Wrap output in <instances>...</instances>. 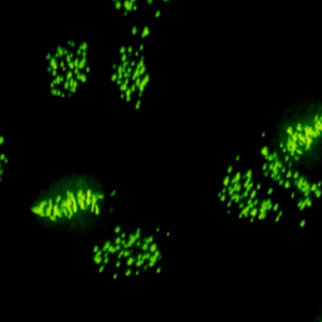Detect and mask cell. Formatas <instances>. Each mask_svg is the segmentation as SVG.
Returning <instances> with one entry per match:
<instances>
[{"label": "cell", "mask_w": 322, "mask_h": 322, "mask_svg": "<svg viewBox=\"0 0 322 322\" xmlns=\"http://www.w3.org/2000/svg\"><path fill=\"white\" fill-rule=\"evenodd\" d=\"M271 149L287 165L302 171L320 167V107L308 103L282 118L274 131Z\"/></svg>", "instance_id": "cell-1"}, {"label": "cell", "mask_w": 322, "mask_h": 322, "mask_svg": "<svg viewBox=\"0 0 322 322\" xmlns=\"http://www.w3.org/2000/svg\"><path fill=\"white\" fill-rule=\"evenodd\" d=\"M161 258L155 239L140 230L113 234L93 249V259L99 272L112 278L145 274L157 267Z\"/></svg>", "instance_id": "cell-2"}, {"label": "cell", "mask_w": 322, "mask_h": 322, "mask_svg": "<svg viewBox=\"0 0 322 322\" xmlns=\"http://www.w3.org/2000/svg\"><path fill=\"white\" fill-rule=\"evenodd\" d=\"M219 199L229 214L249 223L279 221L283 210L251 170L229 167L221 181Z\"/></svg>", "instance_id": "cell-3"}, {"label": "cell", "mask_w": 322, "mask_h": 322, "mask_svg": "<svg viewBox=\"0 0 322 322\" xmlns=\"http://www.w3.org/2000/svg\"><path fill=\"white\" fill-rule=\"evenodd\" d=\"M44 65L51 95L72 98L88 82L91 74L89 47L84 42L64 40L47 53Z\"/></svg>", "instance_id": "cell-4"}, {"label": "cell", "mask_w": 322, "mask_h": 322, "mask_svg": "<svg viewBox=\"0 0 322 322\" xmlns=\"http://www.w3.org/2000/svg\"><path fill=\"white\" fill-rule=\"evenodd\" d=\"M106 196L99 185L77 186L58 193L39 205V215L62 227L92 225L106 213Z\"/></svg>", "instance_id": "cell-5"}, {"label": "cell", "mask_w": 322, "mask_h": 322, "mask_svg": "<svg viewBox=\"0 0 322 322\" xmlns=\"http://www.w3.org/2000/svg\"><path fill=\"white\" fill-rule=\"evenodd\" d=\"M262 171L265 179L289 193L298 210H307L315 206L321 195V183L299 169L287 165L271 147L261 152Z\"/></svg>", "instance_id": "cell-6"}, {"label": "cell", "mask_w": 322, "mask_h": 322, "mask_svg": "<svg viewBox=\"0 0 322 322\" xmlns=\"http://www.w3.org/2000/svg\"><path fill=\"white\" fill-rule=\"evenodd\" d=\"M150 79L151 72L141 45L121 48L111 72V82L116 86L121 99L139 106L147 92Z\"/></svg>", "instance_id": "cell-7"}, {"label": "cell", "mask_w": 322, "mask_h": 322, "mask_svg": "<svg viewBox=\"0 0 322 322\" xmlns=\"http://www.w3.org/2000/svg\"><path fill=\"white\" fill-rule=\"evenodd\" d=\"M110 1L116 8V10H120L125 14H132L136 13L142 5H147V7H152L156 4L162 5L169 3L170 0H110Z\"/></svg>", "instance_id": "cell-8"}]
</instances>
